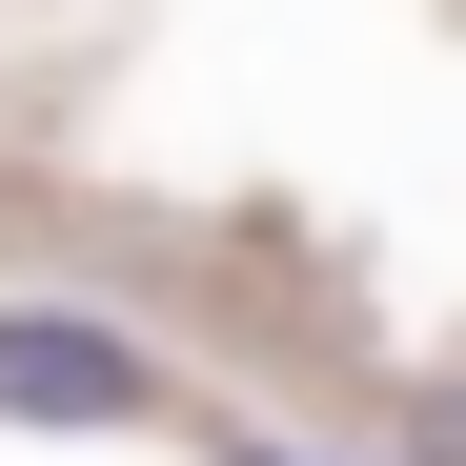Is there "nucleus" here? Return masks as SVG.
<instances>
[{
	"instance_id": "f257e3e1",
	"label": "nucleus",
	"mask_w": 466,
	"mask_h": 466,
	"mask_svg": "<svg viewBox=\"0 0 466 466\" xmlns=\"http://www.w3.org/2000/svg\"><path fill=\"white\" fill-rule=\"evenodd\" d=\"M0 406H61V426H102V406H122V365H102L82 325H21V345H0Z\"/></svg>"
},
{
	"instance_id": "f03ea898",
	"label": "nucleus",
	"mask_w": 466,
	"mask_h": 466,
	"mask_svg": "<svg viewBox=\"0 0 466 466\" xmlns=\"http://www.w3.org/2000/svg\"><path fill=\"white\" fill-rule=\"evenodd\" d=\"M406 466H466V385H446V406H426V426H406Z\"/></svg>"
}]
</instances>
